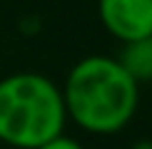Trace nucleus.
I'll return each instance as SVG.
<instances>
[{"label": "nucleus", "mask_w": 152, "mask_h": 149, "mask_svg": "<svg viewBox=\"0 0 152 149\" xmlns=\"http://www.w3.org/2000/svg\"><path fill=\"white\" fill-rule=\"evenodd\" d=\"M60 90L67 119L97 137L122 132L140 104V85L110 55H90L75 62Z\"/></svg>", "instance_id": "f257e3e1"}, {"label": "nucleus", "mask_w": 152, "mask_h": 149, "mask_svg": "<svg viewBox=\"0 0 152 149\" xmlns=\"http://www.w3.org/2000/svg\"><path fill=\"white\" fill-rule=\"evenodd\" d=\"M62 90L48 74L15 72L0 80V144L40 149L65 134Z\"/></svg>", "instance_id": "f03ea898"}, {"label": "nucleus", "mask_w": 152, "mask_h": 149, "mask_svg": "<svg viewBox=\"0 0 152 149\" xmlns=\"http://www.w3.org/2000/svg\"><path fill=\"white\" fill-rule=\"evenodd\" d=\"M97 17L122 45L152 35V0H97Z\"/></svg>", "instance_id": "7ed1b4c3"}, {"label": "nucleus", "mask_w": 152, "mask_h": 149, "mask_svg": "<svg viewBox=\"0 0 152 149\" xmlns=\"http://www.w3.org/2000/svg\"><path fill=\"white\" fill-rule=\"evenodd\" d=\"M117 62L125 67V72L137 85L152 82V35L122 45V52H120Z\"/></svg>", "instance_id": "20e7f679"}, {"label": "nucleus", "mask_w": 152, "mask_h": 149, "mask_svg": "<svg viewBox=\"0 0 152 149\" xmlns=\"http://www.w3.org/2000/svg\"><path fill=\"white\" fill-rule=\"evenodd\" d=\"M40 149H85V147H82L77 139H72V137L60 134V137H55V139H50L48 144H42Z\"/></svg>", "instance_id": "39448f33"}, {"label": "nucleus", "mask_w": 152, "mask_h": 149, "mask_svg": "<svg viewBox=\"0 0 152 149\" xmlns=\"http://www.w3.org/2000/svg\"><path fill=\"white\" fill-rule=\"evenodd\" d=\"M132 149H152V139H140V142H135Z\"/></svg>", "instance_id": "423d86ee"}]
</instances>
